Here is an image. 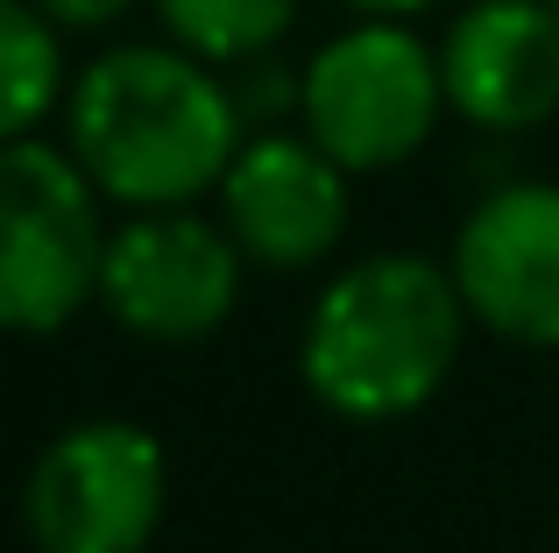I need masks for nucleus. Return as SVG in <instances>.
<instances>
[{"label":"nucleus","mask_w":559,"mask_h":553,"mask_svg":"<svg viewBox=\"0 0 559 553\" xmlns=\"http://www.w3.org/2000/svg\"><path fill=\"white\" fill-rule=\"evenodd\" d=\"M241 270L248 256L234 249V235L219 221H205L191 207H150L128 213L107 235L99 305L135 341L185 348L227 327L234 298H241Z\"/></svg>","instance_id":"nucleus-6"},{"label":"nucleus","mask_w":559,"mask_h":553,"mask_svg":"<svg viewBox=\"0 0 559 553\" xmlns=\"http://www.w3.org/2000/svg\"><path fill=\"white\" fill-rule=\"evenodd\" d=\"M170 43L199 50L205 64H248L270 57L298 22V0H150Z\"/></svg>","instance_id":"nucleus-11"},{"label":"nucleus","mask_w":559,"mask_h":553,"mask_svg":"<svg viewBox=\"0 0 559 553\" xmlns=\"http://www.w3.org/2000/svg\"><path fill=\"white\" fill-rule=\"evenodd\" d=\"M43 14H50L64 36H99V28H114L128 8H142V0H36Z\"/></svg>","instance_id":"nucleus-12"},{"label":"nucleus","mask_w":559,"mask_h":553,"mask_svg":"<svg viewBox=\"0 0 559 553\" xmlns=\"http://www.w3.org/2000/svg\"><path fill=\"white\" fill-rule=\"evenodd\" d=\"M552 8H559V0H552Z\"/></svg>","instance_id":"nucleus-14"},{"label":"nucleus","mask_w":559,"mask_h":553,"mask_svg":"<svg viewBox=\"0 0 559 553\" xmlns=\"http://www.w3.org/2000/svg\"><path fill=\"white\" fill-rule=\"evenodd\" d=\"M447 107L489 136H532L559 114V8L467 0L439 36Z\"/></svg>","instance_id":"nucleus-9"},{"label":"nucleus","mask_w":559,"mask_h":553,"mask_svg":"<svg viewBox=\"0 0 559 553\" xmlns=\"http://www.w3.org/2000/svg\"><path fill=\"white\" fill-rule=\"evenodd\" d=\"M248 142L234 79L185 43H114L64 93V150L121 213L219 192Z\"/></svg>","instance_id":"nucleus-1"},{"label":"nucleus","mask_w":559,"mask_h":553,"mask_svg":"<svg viewBox=\"0 0 559 553\" xmlns=\"http://www.w3.org/2000/svg\"><path fill=\"white\" fill-rule=\"evenodd\" d=\"M347 178L355 170L326 156L312 136L290 128H255L234 150L219 178V227L255 270H319L347 242Z\"/></svg>","instance_id":"nucleus-7"},{"label":"nucleus","mask_w":559,"mask_h":553,"mask_svg":"<svg viewBox=\"0 0 559 553\" xmlns=\"http://www.w3.org/2000/svg\"><path fill=\"white\" fill-rule=\"evenodd\" d=\"M170 511V455L135 419L64 426L22 483V526L36 553H142Z\"/></svg>","instance_id":"nucleus-5"},{"label":"nucleus","mask_w":559,"mask_h":553,"mask_svg":"<svg viewBox=\"0 0 559 553\" xmlns=\"http://www.w3.org/2000/svg\"><path fill=\"white\" fill-rule=\"evenodd\" d=\"M99 185L64 142H0V333H57L99 298Z\"/></svg>","instance_id":"nucleus-3"},{"label":"nucleus","mask_w":559,"mask_h":553,"mask_svg":"<svg viewBox=\"0 0 559 553\" xmlns=\"http://www.w3.org/2000/svg\"><path fill=\"white\" fill-rule=\"evenodd\" d=\"M447 114L439 50L411 22L361 14L355 28L326 36L298 71V121L347 170H396L432 142Z\"/></svg>","instance_id":"nucleus-4"},{"label":"nucleus","mask_w":559,"mask_h":553,"mask_svg":"<svg viewBox=\"0 0 559 553\" xmlns=\"http://www.w3.org/2000/svg\"><path fill=\"white\" fill-rule=\"evenodd\" d=\"M341 8H355V14H390V22H411V14H432V8H447V0H341Z\"/></svg>","instance_id":"nucleus-13"},{"label":"nucleus","mask_w":559,"mask_h":553,"mask_svg":"<svg viewBox=\"0 0 559 553\" xmlns=\"http://www.w3.org/2000/svg\"><path fill=\"white\" fill-rule=\"evenodd\" d=\"M64 93V28L36 0H0V142L36 136Z\"/></svg>","instance_id":"nucleus-10"},{"label":"nucleus","mask_w":559,"mask_h":553,"mask_svg":"<svg viewBox=\"0 0 559 553\" xmlns=\"http://www.w3.org/2000/svg\"><path fill=\"white\" fill-rule=\"evenodd\" d=\"M467 298L453 263L411 249L361 256L312 298L298 333V376L333 419L382 426L447 390L467 341Z\"/></svg>","instance_id":"nucleus-2"},{"label":"nucleus","mask_w":559,"mask_h":553,"mask_svg":"<svg viewBox=\"0 0 559 553\" xmlns=\"http://www.w3.org/2000/svg\"><path fill=\"white\" fill-rule=\"evenodd\" d=\"M447 263L475 327L518 348H559V185L552 178H510L489 199H475Z\"/></svg>","instance_id":"nucleus-8"}]
</instances>
